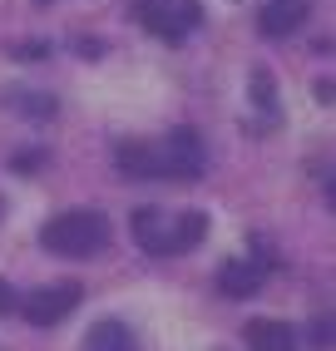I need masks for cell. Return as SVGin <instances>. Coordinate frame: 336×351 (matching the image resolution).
<instances>
[{
  "label": "cell",
  "instance_id": "cell-1",
  "mask_svg": "<svg viewBox=\"0 0 336 351\" xmlns=\"http://www.w3.org/2000/svg\"><path fill=\"white\" fill-rule=\"evenodd\" d=\"M114 158L124 178H203L208 169L203 138L193 129H168L163 138H129Z\"/></svg>",
  "mask_w": 336,
  "mask_h": 351
},
{
  "label": "cell",
  "instance_id": "cell-2",
  "mask_svg": "<svg viewBox=\"0 0 336 351\" xmlns=\"http://www.w3.org/2000/svg\"><path fill=\"white\" fill-rule=\"evenodd\" d=\"M129 232H134V243H139L143 252H154V257H178V252H188V247L203 243L208 218L198 213V208H183V213H168V208H134Z\"/></svg>",
  "mask_w": 336,
  "mask_h": 351
},
{
  "label": "cell",
  "instance_id": "cell-3",
  "mask_svg": "<svg viewBox=\"0 0 336 351\" xmlns=\"http://www.w3.org/2000/svg\"><path fill=\"white\" fill-rule=\"evenodd\" d=\"M40 243L55 257H94L109 243V218L94 208H69V213H55L40 228Z\"/></svg>",
  "mask_w": 336,
  "mask_h": 351
},
{
  "label": "cell",
  "instance_id": "cell-4",
  "mask_svg": "<svg viewBox=\"0 0 336 351\" xmlns=\"http://www.w3.org/2000/svg\"><path fill=\"white\" fill-rule=\"evenodd\" d=\"M134 20L143 30H154L158 40L178 45L203 15H198V0H134Z\"/></svg>",
  "mask_w": 336,
  "mask_h": 351
},
{
  "label": "cell",
  "instance_id": "cell-5",
  "mask_svg": "<svg viewBox=\"0 0 336 351\" xmlns=\"http://www.w3.org/2000/svg\"><path fill=\"white\" fill-rule=\"evenodd\" d=\"M80 282H55V287H40V292H30L25 297V322H35V326H55V322H64L69 312L80 307Z\"/></svg>",
  "mask_w": 336,
  "mask_h": 351
},
{
  "label": "cell",
  "instance_id": "cell-6",
  "mask_svg": "<svg viewBox=\"0 0 336 351\" xmlns=\"http://www.w3.org/2000/svg\"><path fill=\"white\" fill-rule=\"evenodd\" d=\"M262 277H267V257L262 252H243V257H228V263L218 267V292L243 302L252 292H262Z\"/></svg>",
  "mask_w": 336,
  "mask_h": 351
},
{
  "label": "cell",
  "instance_id": "cell-7",
  "mask_svg": "<svg viewBox=\"0 0 336 351\" xmlns=\"http://www.w3.org/2000/svg\"><path fill=\"white\" fill-rule=\"evenodd\" d=\"M307 5H311V0H267V5H262V15H257V30L267 35V40L292 35V30L302 25Z\"/></svg>",
  "mask_w": 336,
  "mask_h": 351
},
{
  "label": "cell",
  "instance_id": "cell-8",
  "mask_svg": "<svg viewBox=\"0 0 336 351\" xmlns=\"http://www.w3.org/2000/svg\"><path fill=\"white\" fill-rule=\"evenodd\" d=\"M243 337H248V351H297V332L287 322H272V317L248 322Z\"/></svg>",
  "mask_w": 336,
  "mask_h": 351
},
{
  "label": "cell",
  "instance_id": "cell-9",
  "mask_svg": "<svg viewBox=\"0 0 336 351\" xmlns=\"http://www.w3.org/2000/svg\"><path fill=\"white\" fill-rule=\"evenodd\" d=\"M84 351H139V341L124 322H99V326H89Z\"/></svg>",
  "mask_w": 336,
  "mask_h": 351
},
{
  "label": "cell",
  "instance_id": "cell-10",
  "mask_svg": "<svg viewBox=\"0 0 336 351\" xmlns=\"http://www.w3.org/2000/svg\"><path fill=\"white\" fill-rule=\"evenodd\" d=\"M5 109H15L20 119H50L55 99L45 95V89H5Z\"/></svg>",
  "mask_w": 336,
  "mask_h": 351
},
{
  "label": "cell",
  "instance_id": "cell-11",
  "mask_svg": "<svg viewBox=\"0 0 336 351\" xmlns=\"http://www.w3.org/2000/svg\"><path fill=\"white\" fill-rule=\"evenodd\" d=\"M277 84H272V75H267V69H252V104H262V109H267V114H277Z\"/></svg>",
  "mask_w": 336,
  "mask_h": 351
},
{
  "label": "cell",
  "instance_id": "cell-12",
  "mask_svg": "<svg viewBox=\"0 0 336 351\" xmlns=\"http://www.w3.org/2000/svg\"><path fill=\"white\" fill-rule=\"evenodd\" d=\"M50 55V45L45 40H30V45H15V60H45Z\"/></svg>",
  "mask_w": 336,
  "mask_h": 351
},
{
  "label": "cell",
  "instance_id": "cell-13",
  "mask_svg": "<svg viewBox=\"0 0 336 351\" xmlns=\"http://www.w3.org/2000/svg\"><path fill=\"white\" fill-rule=\"evenodd\" d=\"M5 312H15V287L0 277V317H5Z\"/></svg>",
  "mask_w": 336,
  "mask_h": 351
},
{
  "label": "cell",
  "instance_id": "cell-14",
  "mask_svg": "<svg viewBox=\"0 0 336 351\" xmlns=\"http://www.w3.org/2000/svg\"><path fill=\"white\" fill-rule=\"evenodd\" d=\"M35 163H45V154H15V158H10V169L25 173V169H35Z\"/></svg>",
  "mask_w": 336,
  "mask_h": 351
},
{
  "label": "cell",
  "instance_id": "cell-15",
  "mask_svg": "<svg viewBox=\"0 0 336 351\" xmlns=\"http://www.w3.org/2000/svg\"><path fill=\"white\" fill-rule=\"evenodd\" d=\"M311 341H317V346H326V341H331V322H326V317L311 326Z\"/></svg>",
  "mask_w": 336,
  "mask_h": 351
}]
</instances>
